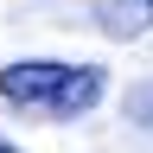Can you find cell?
I'll use <instances>...</instances> for the list:
<instances>
[{
    "label": "cell",
    "instance_id": "obj_1",
    "mask_svg": "<svg viewBox=\"0 0 153 153\" xmlns=\"http://www.w3.org/2000/svg\"><path fill=\"white\" fill-rule=\"evenodd\" d=\"M108 76L96 64H57V57H26V64L0 70V96L19 115H38V121H70V115H89L102 102Z\"/></svg>",
    "mask_w": 153,
    "mask_h": 153
},
{
    "label": "cell",
    "instance_id": "obj_2",
    "mask_svg": "<svg viewBox=\"0 0 153 153\" xmlns=\"http://www.w3.org/2000/svg\"><path fill=\"white\" fill-rule=\"evenodd\" d=\"M96 26L108 38H140L153 26V0H96Z\"/></svg>",
    "mask_w": 153,
    "mask_h": 153
},
{
    "label": "cell",
    "instance_id": "obj_3",
    "mask_svg": "<svg viewBox=\"0 0 153 153\" xmlns=\"http://www.w3.org/2000/svg\"><path fill=\"white\" fill-rule=\"evenodd\" d=\"M128 121H140V128H153V76L128 89Z\"/></svg>",
    "mask_w": 153,
    "mask_h": 153
},
{
    "label": "cell",
    "instance_id": "obj_4",
    "mask_svg": "<svg viewBox=\"0 0 153 153\" xmlns=\"http://www.w3.org/2000/svg\"><path fill=\"white\" fill-rule=\"evenodd\" d=\"M0 153H19V147H7V140H0Z\"/></svg>",
    "mask_w": 153,
    "mask_h": 153
}]
</instances>
